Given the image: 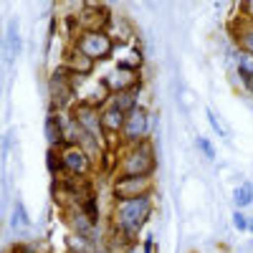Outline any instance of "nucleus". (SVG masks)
<instances>
[{
    "label": "nucleus",
    "mask_w": 253,
    "mask_h": 253,
    "mask_svg": "<svg viewBox=\"0 0 253 253\" xmlns=\"http://www.w3.org/2000/svg\"><path fill=\"white\" fill-rule=\"evenodd\" d=\"M155 213V195L132 198V200H114L109 213V230L122 236L129 246H134L142 228L150 223Z\"/></svg>",
    "instance_id": "obj_1"
},
{
    "label": "nucleus",
    "mask_w": 253,
    "mask_h": 253,
    "mask_svg": "<svg viewBox=\"0 0 253 253\" xmlns=\"http://www.w3.org/2000/svg\"><path fill=\"white\" fill-rule=\"evenodd\" d=\"M155 172H157V144H155V139H147L137 147H119L117 175L155 177Z\"/></svg>",
    "instance_id": "obj_2"
},
{
    "label": "nucleus",
    "mask_w": 253,
    "mask_h": 253,
    "mask_svg": "<svg viewBox=\"0 0 253 253\" xmlns=\"http://www.w3.org/2000/svg\"><path fill=\"white\" fill-rule=\"evenodd\" d=\"M48 101H51L48 112H71L74 104L79 101V89L74 84V74L69 71V66L63 61L48 76Z\"/></svg>",
    "instance_id": "obj_3"
},
{
    "label": "nucleus",
    "mask_w": 253,
    "mask_h": 253,
    "mask_svg": "<svg viewBox=\"0 0 253 253\" xmlns=\"http://www.w3.org/2000/svg\"><path fill=\"white\" fill-rule=\"evenodd\" d=\"M150 134H152V112L142 104V107L126 114L124 129L119 134V147H137L147 139H152Z\"/></svg>",
    "instance_id": "obj_4"
},
{
    "label": "nucleus",
    "mask_w": 253,
    "mask_h": 253,
    "mask_svg": "<svg viewBox=\"0 0 253 253\" xmlns=\"http://www.w3.org/2000/svg\"><path fill=\"white\" fill-rule=\"evenodd\" d=\"M74 48H79L84 56H89L91 61L101 63V61H109L119 46V41L112 36V33H79L74 38Z\"/></svg>",
    "instance_id": "obj_5"
},
{
    "label": "nucleus",
    "mask_w": 253,
    "mask_h": 253,
    "mask_svg": "<svg viewBox=\"0 0 253 253\" xmlns=\"http://www.w3.org/2000/svg\"><path fill=\"white\" fill-rule=\"evenodd\" d=\"M76 15V26H79V33H109V26H112V10L104 5V3H84L81 10L74 13Z\"/></svg>",
    "instance_id": "obj_6"
},
{
    "label": "nucleus",
    "mask_w": 253,
    "mask_h": 253,
    "mask_svg": "<svg viewBox=\"0 0 253 253\" xmlns=\"http://www.w3.org/2000/svg\"><path fill=\"white\" fill-rule=\"evenodd\" d=\"M155 177H126L117 175L112 180V200H132V198H144V195H155Z\"/></svg>",
    "instance_id": "obj_7"
},
{
    "label": "nucleus",
    "mask_w": 253,
    "mask_h": 253,
    "mask_svg": "<svg viewBox=\"0 0 253 253\" xmlns=\"http://www.w3.org/2000/svg\"><path fill=\"white\" fill-rule=\"evenodd\" d=\"M61 162H63V175L74 177H91L96 172V165L89 160V155L81 150L79 144H66L61 147Z\"/></svg>",
    "instance_id": "obj_8"
},
{
    "label": "nucleus",
    "mask_w": 253,
    "mask_h": 253,
    "mask_svg": "<svg viewBox=\"0 0 253 253\" xmlns=\"http://www.w3.org/2000/svg\"><path fill=\"white\" fill-rule=\"evenodd\" d=\"M61 213H63V220H66V225H69V233L84 236V238H89L94 243H101L104 241V238H99V225L86 213H84L81 205H71L66 210H61Z\"/></svg>",
    "instance_id": "obj_9"
},
{
    "label": "nucleus",
    "mask_w": 253,
    "mask_h": 253,
    "mask_svg": "<svg viewBox=\"0 0 253 253\" xmlns=\"http://www.w3.org/2000/svg\"><path fill=\"white\" fill-rule=\"evenodd\" d=\"M71 114H74V119L79 122V126H81V129L86 132V134L104 139V129H101V109H99V107H94V104L79 99V101L74 104ZM104 142H107V139H104Z\"/></svg>",
    "instance_id": "obj_10"
},
{
    "label": "nucleus",
    "mask_w": 253,
    "mask_h": 253,
    "mask_svg": "<svg viewBox=\"0 0 253 253\" xmlns=\"http://www.w3.org/2000/svg\"><path fill=\"white\" fill-rule=\"evenodd\" d=\"M104 79V84H107V89L112 91V94H119V91H126V89H134V86H142L144 84V79H142V74H137V71H124V69H112L107 76H101Z\"/></svg>",
    "instance_id": "obj_11"
},
{
    "label": "nucleus",
    "mask_w": 253,
    "mask_h": 253,
    "mask_svg": "<svg viewBox=\"0 0 253 253\" xmlns=\"http://www.w3.org/2000/svg\"><path fill=\"white\" fill-rule=\"evenodd\" d=\"M63 63L69 66V71L79 79H91V74L96 71V61H91L89 56H84L79 48L69 46L63 51Z\"/></svg>",
    "instance_id": "obj_12"
},
{
    "label": "nucleus",
    "mask_w": 253,
    "mask_h": 253,
    "mask_svg": "<svg viewBox=\"0 0 253 253\" xmlns=\"http://www.w3.org/2000/svg\"><path fill=\"white\" fill-rule=\"evenodd\" d=\"M43 137H46V144L51 147V150L66 147V137H63V124H61L58 112H48L46 114V119H43Z\"/></svg>",
    "instance_id": "obj_13"
},
{
    "label": "nucleus",
    "mask_w": 253,
    "mask_h": 253,
    "mask_svg": "<svg viewBox=\"0 0 253 253\" xmlns=\"http://www.w3.org/2000/svg\"><path fill=\"white\" fill-rule=\"evenodd\" d=\"M142 91H144V84L142 86H134V89H126V91H119V94H112V101L114 107L124 114L134 112L137 107H142Z\"/></svg>",
    "instance_id": "obj_14"
},
{
    "label": "nucleus",
    "mask_w": 253,
    "mask_h": 253,
    "mask_svg": "<svg viewBox=\"0 0 253 253\" xmlns=\"http://www.w3.org/2000/svg\"><path fill=\"white\" fill-rule=\"evenodd\" d=\"M230 63H233V69H236L241 84H246V81L253 79V53L233 46V51H230Z\"/></svg>",
    "instance_id": "obj_15"
},
{
    "label": "nucleus",
    "mask_w": 253,
    "mask_h": 253,
    "mask_svg": "<svg viewBox=\"0 0 253 253\" xmlns=\"http://www.w3.org/2000/svg\"><path fill=\"white\" fill-rule=\"evenodd\" d=\"M10 225H13L15 233H20V230H31V225H33V220H31V215H28V210H26V203L20 200V198H15V203H13Z\"/></svg>",
    "instance_id": "obj_16"
},
{
    "label": "nucleus",
    "mask_w": 253,
    "mask_h": 253,
    "mask_svg": "<svg viewBox=\"0 0 253 253\" xmlns=\"http://www.w3.org/2000/svg\"><path fill=\"white\" fill-rule=\"evenodd\" d=\"M248 205H253V185L241 182L233 190V210H246Z\"/></svg>",
    "instance_id": "obj_17"
},
{
    "label": "nucleus",
    "mask_w": 253,
    "mask_h": 253,
    "mask_svg": "<svg viewBox=\"0 0 253 253\" xmlns=\"http://www.w3.org/2000/svg\"><path fill=\"white\" fill-rule=\"evenodd\" d=\"M20 48H23V46H20L18 23H13V20H10V23H8V33H5V58H8V61H10L13 56L18 58V56H20Z\"/></svg>",
    "instance_id": "obj_18"
},
{
    "label": "nucleus",
    "mask_w": 253,
    "mask_h": 253,
    "mask_svg": "<svg viewBox=\"0 0 253 253\" xmlns=\"http://www.w3.org/2000/svg\"><path fill=\"white\" fill-rule=\"evenodd\" d=\"M96 246L99 243L84 238V236H74V233L66 236V251H74V253H96Z\"/></svg>",
    "instance_id": "obj_19"
},
{
    "label": "nucleus",
    "mask_w": 253,
    "mask_h": 253,
    "mask_svg": "<svg viewBox=\"0 0 253 253\" xmlns=\"http://www.w3.org/2000/svg\"><path fill=\"white\" fill-rule=\"evenodd\" d=\"M46 170H48V175L53 177V180H58V177H63V162H61V152L58 150H46Z\"/></svg>",
    "instance_id": "obj_20"
},
{
    "label": "nucleus",
    "mask_w": 253,
    "mask_h": 253,
    "mask_svg": "<svg viewBox=\"0 0 253 253\" xmlns=\"http://www.w3.org/2000/svg\"><path fill=\"white\" fill-rule=\"evenodd\" d=\"M8 253H38V238H20L8 248Z\"/></svg>",
    "instance_id": "obj_21"
},
{
    "label": "nucleus",
    "mask_w": 253,
    "mask_h": 253,
    "mask_svg": "<svg viewBox=\"0 0 253 253\" xmlns=\"http://www.w3.org/2000/svg\"><path fill=\"white\" fill-rule=\"evenodd\" d=\"M81 208H84V213H86V215H89V218H91L96 225L101 223V210H99V200H96V195H91V198H89L86 203H84Z\"/></svg>",
    "instance_id": "obj_22"
},
{
    "label": "nucleus",
    "mask_w": 253,
    "mask_h": 253,
    "mask_svg": "<svg viewBox=\"0 0 253 253\" xmlns=\"http://www.w3.org/2000/svg\"><path fill=\"white\" fill-rule=\"evenodd\" d=\"M195 147H198V150H200V152L205 155V160H210V162L215 160V147L210 144V139H208V137L198 134V137H195Z\"/></svg>",
    "instance_id": "obj_23"
},
{
    "label": "nucleus",
    "mask_w": 253,
    "mask_h": 253,
    "mask_svg": "<svg viewBox=\"0 0 253 253\" xmlns=\"http://www.w3.org/2000/svg\"><path fill=\"white\" fill-rule=\"evenodd\" d=\"M248 215L243 213V210H233V215H230V223H233V228L238 230V233H248Z\"/></svg>",
    "instance_id": "obj_24"
},
{
    "label": "nucleus",
    "mask_w": 253,
    "mask_h": 253,
    "mask_svg": "<svg viewBox=\"0 0 253 253\" xmlns=\"http://www.w3.org/2000/svg\"><path fill=\"white\" fill-rule=\"evenodd\" d=\"M208 122H210V126H213V132H218V137L228 139V129L223 126V122L218 119V114H215L213 109H208Z\"/></svg>",
    "instance_id": "obj_25"
},
{
    "label": "nucleus",
    "mask_w": 253,
    "mask_h": 253,
    "mask_svg": "<svg viewBox=\"0 0 253 253\" xmlns=\"http://www.w3.org/2000/svg\"><path fill=\"white\" fill-rule=\"evenodd\" d=\"M142 253H160L155 236H144V241H142Z\"/></svg>",
    "instance_id": "obj_26"
},
{
    "label": "nucleus",
    "mask_w": 253,
    "mask_h": 253,
    "mask_svg": "<svg viewBox=\"0 0 253 253\" xmlns=\"http://www.w3.org/2000/svg\"><path fill=\"white\" fill-rule=\"evenodd\" d=\"M238 8H241V15L253 23V0H246V3H241Z\"/></svg>",
    "instance_id": "obj_27"
},
{
    "label": "nucleus",
    "mask_w": 253,
    "mask_h": 253,
    "mask_svg": "<svg viewBox=\"0 0 253 253\" xmlns=\"http://www.w3.org/2000/svg\"><path fill=\"white\" fill-rule=\"evenodd\" d=\"M243 89H246V91H248V96H253V79H251V81H246V84H243Z\"/></svg>",
    "instance_id": "obj_28"
},
{
    "label": "nucleus",
    "mask_w": 253,
    "mask_h": 253,
    "mask_svg": "<svg viewBox=\"0 0 253 253\" xmlns=\"http://www.w3.org/2000/svg\"><path fill=\"white\" fill-rule=\"evenodd\" d=\"M248 233H253V218L248 220Z\"/></svg>",
    "instance_id": "obj_29"
},
{
    "label": "nucleus",
    "mask_w": 253,
    "mask_h": 253,
    "mask_svg": "<svg viewBox=\"0 0 253 253\" xmlns=\"http://www.w3.org/2000/svg\"><path fill=\"white\" fill-rule=\"evenodd\" d=\"M63 253H74V251H63Z\"/></svg>",
    "instance_id": "obj_30"
}]
</instances>
